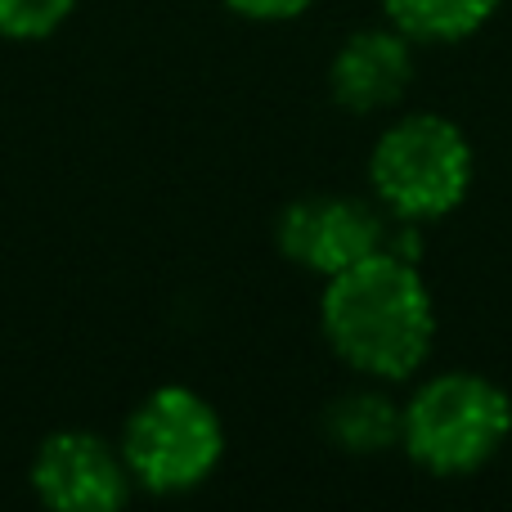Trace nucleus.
<instances>
[{"mask_svg": "<svg viewBox=\"0 0 512 512\" xmlns=\"http://www.w3.org/2000/svg\"><path fill=\"white\" fill-rule=\"evenodd\" d=\"M324 432L346 454L400 450V400L387 396V382H369L337 396L324 414Z\"/></svg>", "mask_w": 512, "mask_h": 512, "instance_id": "obj_8", "label": "nucleus"}, {"mask_svg": "<svg viewBox=\"0 0 512 512\" xmlns=\"http://www.w3.org/2000/svg\"><path fill=\"white\" fill-rule=\"evenodd\" d=\"M131 481L153 495H185L203 486L225 459V423L198 391L158 387L144 396L122 436Z\"/></svg>", "mask_w": 512, "mask_h": 512, "instance_id": "obj_4", "label": "nucleus"}, {"mask_svg": "<svg viewBox=\"0 0 512 512\" xmlns=\"http://www.w3.org/2000/svg\"><path fill=\"white\" fill-rule=\"evenodd\" d=\"M72 0H0V32L5 36H45L68 18Z\"/></svg>", "mask_w": 512, "mask_h": 512, "instance_id": "obj_10", "label": "nucleus"}, {"mask_svg": "<svg viewBox=\"0 0 512 512\" xmlns=\"http://www.w3.org/2000/svg\"><path fill=\"white\" fill-rule=\"evenodd\" d=\"M239 18H252V23H292L306 9H315V0H225Z\"/></svg>", "mask_w": 512, "mask_h": 512, "instance_id": "obj_11", "label": "nucleus"}, {"mask_svg": "<svg viewBox=\"0 0 512 512\" xmlns=\"http://www.w3.org/2000/svg\"><path fill=\"white\" fill-rule=\"evenodd\" d=\"M274 243L292 265L328 279V274L369 261L373 252H387L391 216L373 198L310 194L283 207L279 225H274Z\"/></svg>", "mask_w": 512, "mask_h": 512, "instance_id": "obj_5", "label": "nucleus"}, {"mask_svg": "<svg viewBox=\"0 0 512 512\" xmlns=\"http://www.w3.org/2000/svg\"><path fill=\"white\" fill-rule=\"evenodd\" d=\"M512 436V396L495 378L445 369L400 400V450L427 477H472Z\"/></svg>", "mask_w": 512, "mask_h": 512, "instance_id": "obj_2", "label": "nucleus"}, {"mask_svg": "<svg viewBox=\"0 0 512 512\" xmlns=\"http://www.w3.org/2000/svg\"><path fill=\"white\" fill-rule=\"evenodd\" d=\"M32 486L50 508L108 512L131 495V468L95 432H59L36 454Z\"/></svg>", "mask_w": 512, "mask_h": 512, "instance_id": "obj_7", "label": "nucleus"}, {"mask_svg": "<svg viewBox=\"0 0 512 512\" xmlns=\"http://www.w3.org/2000/svg\"><path fill=\"white\" fill-rule=\"evenodd\" d=\"M382 23L405 32L414 45H459L477 36L504 0H378Z\"/></svg>", "mask_w": 512, "mask_h": 512, "instance_id": "obj_9", "label": "nucleus"}, {"mask_svg": "<svg viewBox=\"0 0 512 512\" xmlns=\"http://www.w3.org/2000/svg\"><path fill=\"white\" fill-rule=\"evenodd\" d=\"M418 77V45L391 23L360 27L328 63V95L351 117H382L400 108Z\"/></svg>", "mask_w": 512, "mask_h": 512, "instance_id": "obj_6", "label": "nucleus"}, {"mask_svg": "<svg viewBox=\"0 0 512 512\" xmlns=\"http://www.w3.org/2000/svg\"><path fill=\"white\" fill-rule=\"evenodd\" d=\"M477 180V149L445 113H400L369 149L373 203L391 221L432 225L459 212Z\"/></svg>", "mask_w": 512, "mask_h": 512, "instance_id": "obj_3", "label": "nucleus"}, {"mask_svg": "<svg viewBox=\"0 0 512 512\" xmlns=\"http://www.w3.org/2000/svg\"><path fill=\"white\" fill-rule=\"evenodd\" d=\"M319 333L364 382H409L436 351V297L418 261L373 252L369 261L324 279Z\"/></svg>", "mask_w": 512, "mask_h": 512, "instance_id": "obj_1", "label": "nucleus"}]
</instances>
